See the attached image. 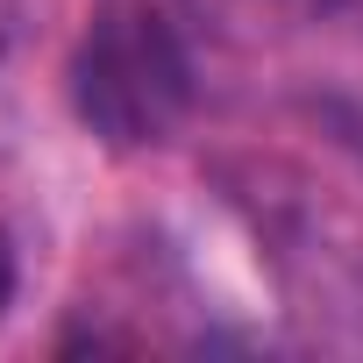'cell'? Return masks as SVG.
<instances>
[{"label": "cell", "mask_w": 363, "mask_h": 363, "mask_svg": "<svg viewBox=\"0 0 363 363\" xmlns=\"http://www.w3.org/2000/svg\"><path fill=\"white\" fill-rule=\"evenodd\" d=\"M186 100H193L186 43L171 36V22L150 0H121L86 29L72 57V107L93 135H107L114 150L164 143L186 114Z\"/></svg>", "instance_id": "obj_1"}, {"label": "cell", "mask_w": 363, "mask_h": 363, "mask_svg": "<svg viewBox=\"0 0 363 363\" xmlns=\"http://www.w3.org/2000/svg\"><path fill=\"white\" fill-rule=\"evenodd\" d=\"M15 306V242H8V228H0V313Z\"/></svg>", "instance_id": "obj_2"}]
</instances>
